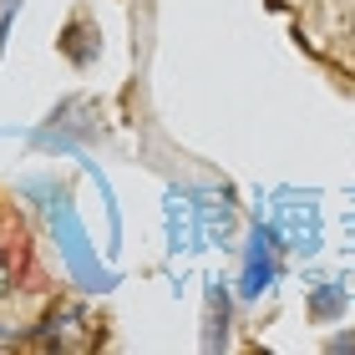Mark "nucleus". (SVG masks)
Instances as JSON below:
<instances>
[{
  "instance_id": "nucleus-1",
  "label": "nucleus",
  "mask_w": 355,
  "mask_h": 355,
  "mask_svg": "<svg viewBox=\"0 0 355 355\" xmlns=\"http://www.w3.org/2000/svg\"><path fill=\"white\" fill-rule=\"evenodd\" d=\"M10 289V254H6V239H0V295Z\"/></svg>"
},
{
  "instance_id": "nucleus-2",
  "label": "nucleus",
  "mask_w": 355,
  "mask_h": 355,
  "mask_svg": "<svg viewBox=\"0 0 355 355\" xmlns=\"http://www.w3.org/2000/svg\"><path fill=\"white\" fill-rule=\"evenodd\" d=\"M350 31H355V10H350Z\"/></svg>"
}]
</instances>
